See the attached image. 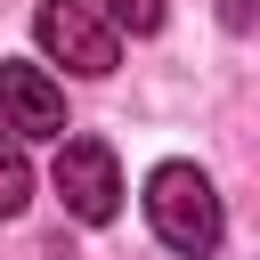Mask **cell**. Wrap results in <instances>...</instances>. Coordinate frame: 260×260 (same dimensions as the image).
<instances>
[{"instance_id": "cell-6", "label": "cell", "mask_w": 260, "mask_h": 260, "mask_svg": "<svg viewBox=\"0 0 260 260\" xmlns=\"http://www.w3.org/2000/svg\"><path fill=\"white\" fill-rule=\"evenodd\" d=\"M89 8H98L114 32H162V16H171L162 0H89Z\"/></svg>"}, {"instance_id": "cell-2", "label": "cell", "mask_w": 260, "mask_h": 260, "mask_svg": "<svg viewBox=\"0 0 260 260\" xmlns=\"http://www.w3.org/2000/svg\"><path fill=\"white\" fill-rule=\"evenodd\" d=\"M49 187L65 195V211H73L81 228H106V219L122 211V162H114L106 138H65L57 162H49Z\"/></svg>"}, {"instance_id": "cell-3", "label": "cell", "mask_w": 260, "mask_h": 260, "mask_svg": "<svg viewBox=\"0 0 260 260\" xmlns=\"http://www.w3.org/2000/svg\"><path fill=\"white\" fill-rule=\"evenodd\" d=\"M32 32H41V49L65 65V73H114V57H122V32L89 8V0H41V16H32Z\"/></svg>"}, {"instance_id": "cell-1", "label": "cell", "mask_w": 260, "mask_h": 260, "mask_svg": "<svg viewBox=\"0 0 260 260\" xmlns=\"http://www.w3.org/2000/svg\"><path fill=\"white\" fill-rule=\"evenodd\" d=\"M146 228H154V244L162 252H179V260H211L219 252V187L195 171V162H162V171H146Z\"/></svg>"}, {"instance_id": "cell-4", "label": "cell", "mask_w": 260, "mask_h": 260, "mask_svg": "<svg viewBox=\"0 0 260 260\" xmlns=\"http://www.w3.org/2000/svg\"><path fill=\"white\" fill-rule=\"evenodd\" d=\"M0 130L8 138H65V89L49 65L0 57Z\"/></svg>"}, {"instance_id": "cell-5", "label": "cell", "mask_w": 260, "mask_h": 260, "mask_svg": "<svg viewBox=\"0 0 260 260\" xmlns=\"http://www.w3.org/2000/svg\"><path fill=\"white\" fill-rule=\"evenodd\" d=\"M32 203V162H24V138L0 130V219H16Z\"/></svg>"}]
</instances>
